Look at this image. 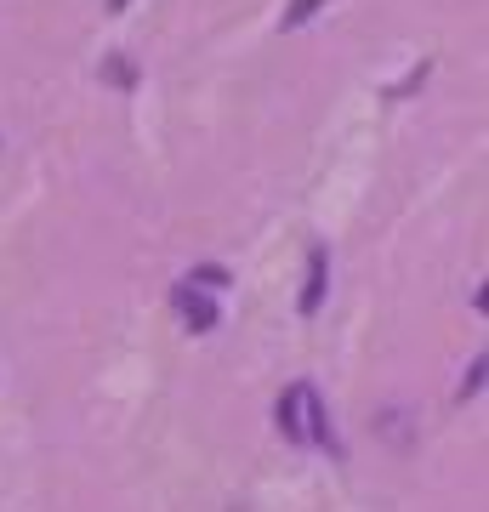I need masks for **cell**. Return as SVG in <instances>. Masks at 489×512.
<instances>
[{"label": "cell", "mask_w": 489, "mask_h": 512, "mask_svg": "<svg viewBox=\"0 0 489 512\" xmlns=\"http://www.w3.org/2000/svg\"><path fill=\"white\" fill-rule=\"evenodd\" d=\"M279 433H285L290 444H319V450H330V456H336L325 399H319V387H313V382L285 387V399H279Z\"/></svg>", "instance_id": "obj_1"}, {"label": "cell", "mask_w": 489, "mask_h": 512, "mask_svg": "<svg viewBox=\"0 0 489 512\" xmlns=\"http://www.w3.org/2000/svg\"><path fill=\"white\" fill-rule=\"evenodd\" d=\"M171 308L182 313V325H188V330H211V325H217V302H211V296H205L194 279L171 291Z\"/></svg>", "instance_id": "obj_2"}, {"label": "cell", "mask_w": 489, "mask_h": 512, "mask_svg": "<svg viewBox=\"0 0 489 512\" xmlns=\"http://www.w3.org/2000/svg\"><path fill=\"white\" fill-rule=\"evenodd\" d=\"M370 427H376L381 444H393L399 456H410L416 433H410V410H404V404H387V410H376V421H370Z\"/></svg>", "instance_id": "obj_3"}, {"label": "cell", "mask_w": 489, "mask_h": 512, "mask_svg": "<svg viewBox=\"0 0 489 512\" xmlns=\"http://www.w3.org/2000/svg\"><path fill=\"white\" fill-rule=\"evenodd\" d=\"M319 302H325V251L313 245V256H308V291H302V313H319Z\"/></svg>", "instance_id": "obj_4"}, {"label": "cell", "mask_w": 489, "mask_h": 512, "mask_svg": "<svg viewBox=\"0 0 489 512\" xmlns=\"http://www.w3.org/2000/svg\"><path fill=\"white\" fill-rule=\"evenodd\" d=\"M319 12H325V0H290V12H285L279 29H302V23H313Z\"/></svg>", "instance_id": "obj_5"}, {"label": "cell", "mask_w": 489, "mask_h": 512, "mask_svg": "<svg viewBox=\"0 0 489 512\" xmlns=\"http://www.w3.org/2000/svg\"><path fill=\"white\" fill-rule=\"evenodd\" d=\"M103 74H109L114 86H126V92H131V86H137V69H131L126 57H109V63H103Z\"/></svg>", "instance_id": "obj_6"}, {"label": "cell", "mask_w": 489, "mask_h": 512, "mask_svg": "<svg viewBox=\"0 0 489 512\" xmlns=\"http://www.w3.org/2000/svg\"><path fill=\"white\" fill-rule=\"evenodd\" d=\"M126 6H131V0H109V12H126Z\"/></svg>", "instance_id": "obj_7"}]
</instances>
